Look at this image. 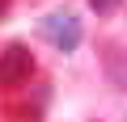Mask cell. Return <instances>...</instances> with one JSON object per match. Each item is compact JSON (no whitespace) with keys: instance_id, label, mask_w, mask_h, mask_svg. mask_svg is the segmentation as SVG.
<instances>
[{"instance_id":"obj_1","label":"cell","mask_w":127,"mask_h":122,"mask_svg":"<svg viewBox=\"0 0 127 122\" xmlns=\"http://www.w3.org/2000/svg\"><path fill=\"white\" fill-rule=\"evenodd\" d=\"M30 76H34V55H30V46L13 42V46L0 51V88H21Z\"/></svg>"},{"instance_id":"obj_2","label":"cell","mask_w":127,"mask_h":122,"mask_svg":"<svg viewBox=\"0 0 127 122\" xmlns=\"http://www.w3.org/2000/svg\"><path fill=\"white\" fill-rule=\"evenodd\" d=\"M42 34H47V42L59 46L64 55L81 46V21H76L72 13H51V17L42 21Z\"/></svg>"},{"instance_id":"obj_3","label":"cell","mask_w":127,"mask_h":122,"mask_svg":"<svg viewBox=\"0 0 127 122\" xmlns=\"http://www.w3.org/2000/svg\"><path fill=\"white\" fill-rule=\"evenodd\" d=\"M106 76H110L114 88L127 93V55H123V51H110V55H106Z\"/></svg>"},{"instance_id":"obj_4","label":"cell","mask_w":127,"mask_h":122,"mask_svg":"<svg viewBox=\"0 0 127 122\" xmlns=\"http://www.w3.org/2000/svg\"><path fill=\"white\" fill-rule=\"evenodd\" d=\"M119 4H123V0H89V9H93L97 17H110V13L119 9Z\"/></svg>"},{"instance_id":"obj_5","label":"cell","mask_w":127,"mask_h":122,"mask_svg":"<svg viewBox=\"0 0 127 122\" xmlns=\"http://www.w3.org/2000/svg\"><path fill=\"white\" fill-rule=\"evenodd\" d=\"M4 9H9V0H0V17H4Z\"/></svg>"}]
</instances>
